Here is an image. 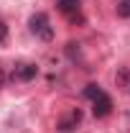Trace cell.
Masks as SVG:
<instances>
[{
	"label": "cell",
	"mask_w": 130,
	"mask_h": 133,
	"mask_svg": "<svg viewBox=\"0 0 130 133\" xmlns=\"http://www.w3.org/2000/svg\"><path fill=\"white\" fill-rule=\"evenodd\" d=\"M28 28H31V33L36 38H41V41H51V38H54V26H51L49 16L41 13V10L28 18Z\"/></svg>",
	"instance_id": "1"
},
{
	"label": "cell",
	"mask_w": 130,
	"mask_h": 133,
	"mask_svg": "<svg viewBox=\"0 0 130 133\" xmlns=\"http://www.w3.org/2000/svg\"><path fill=\"white\" fill-rule=\"evenodd\" d=\"M56 10L61 16L69 18V23H84V16H82V0H56Z\"/></svg>",
	"instance_id": "2"
},
{
	"label": "cell",
	"mask_w": 130,
	"mask_h": 133,
	"mask_svg": "<svg viewBox=\"0 0 130 133\" xmlns=\"http://www.w3.org/2000/svg\"><path fill=\"white\" fill-rule=\"evenodd\" d=\"M92 113H95V118H105V115L112 113V97H110L105 90L92 100Z\"/></svg>",
	"instance_id": "3"
},
{
	"label": "cell",
	"mask_w": 130,
	"mask_h": 133,
	"mask_svg": "<svg viewBox=\"0 0 130 133\" xmlns=\"http://www.w3.org/2000/svg\"><path fill=\"white\" fill-rule=\"evenodd\" d=\"M36 74H38V66L36 64L20 62V64H16V69H13V82H31V79H36Z\"/></svg>",
	"instance_id": "4"
},
{
	"label": "cell",
	"mask_w": 130,
	"mask_h": 133,
	"mask_svg": "<svg viewBox=\"0 0 130 133\" xmlns=\"http://www.w3.org/2000/svg\"><path fill=\"white\" fill-rule=\"evenodd\" d=\"M79 123H82V110H79V108H74L69 115H64L59 123H56V128H59L61 133H71L77 125H79Z\"/></svg>",
	"instance_id": "5"
},
{
	"label": "cell",
	"mask_w": 130,
	"mask_h": 133,
	"mask_svg": "<svg viewBox=\"0 0 130 133\" xmlns=\"http://www.w3.org/2000/svg\"><path fill=\"white\" fill-rule=\"evenodd\" d=\"M115 82H117V84H120V87L130 95V66H122V69L115 74Z\"/></svg>",
	"instance_id": "6"
},
{
	"label": "cell",
	"mask_w": 130,
	"mask_h": 133,
	"mask_svg": "<svg viewBox=\"0 0 130 133\" xmlns=\"http://www.w3.org/2000/svg\"><path fill=\"white\" fill-rule=\"evenodd\" d=\"M115 13H117V18H130V0H117Z\"/></svg>",
	"instance_id": "7"
},
{
	"label": "cell",
	"mask_w": 130,
	"mask_h": 133,
	"mask_svg": "<svg viewBox=\"0 0 130 133\" xmlns=\"http://www.w3.org/2000/svg\"><path fill=\"white\" fill-rule=\"evenodd\" d=\"M99 92H102V87H99V84H95V82L84 87V97H87V100H95V97L99 95Z\"/></svg>",
	"instance_id": "8"
},
{
	"label": "cell",
	"mask_w": 130,
	"mask_h": 133,
	"mask_svg": "<svg viewBox=\"0 0 130 133\" xmlns=\"http://www.w3.org/2000/svg\"><path fill=\"white\" fill-rule=\"evenodd\" d=\"M5 38H8V23H5V21L0 18V46L5 44Z\"/></svg>",
	"instance_id": "9"
},
{
	"label": "cell",
	"mask_w": 130,
	"mask_h": 133,
	"mask_svg": "<svg viewBox=\"0 0 130 133\" xmlns=\"http://www.w3.org/2000/svg\"><path fill=\"white\" fill-rule=\"evenodd\" d=\"M3 84H5V72L0 69V87H3Z\"/></svg>",
	"instance_id": "10"
}]
</instances>
